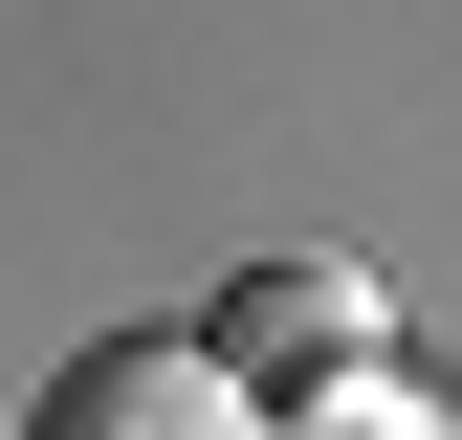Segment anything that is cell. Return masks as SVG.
Wrapping results in <instances>:
<instances>
[{"instance_id": "cell-1", "label": "cell", "mask_w": 462, "mask_h": 440, "mask_svg": "<svg viewBox=\"0 0 462 440\" xmlns=\"http://www.w3.org/2000/svg\"><path fill=\"white\" fill-rule=\"evenodd\" d=\"M23 440H264V397L199 353V330H110V353H67L23 397Z\"/></svg>"}, {"instance_id": "cell-2", "label": "cell", "mask_w": 462, "mask_h": 440, "mask_svg": "<svg viewBox=\"0 0 462 440\" xmlns=\"http://www.w3.org/2000/svg\"><path fill=\"white\" fill-rule=\"evenodd\" d=\"M199 353L243 374V397H286V374H330V397H353V374H374V287H353V264H243Z\"/></svg>"}]
</instances>
